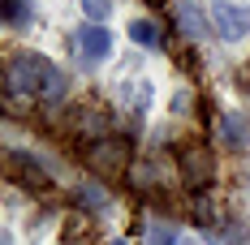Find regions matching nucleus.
<instances>
[{
	"mask_svg": "<svg viewBox=\"0 0 250 245\" xmlns=\"http://www.w3.org/2000/svg\"><path fill=\"white\" fill-rule=\"evenodd\" d=\"M82 13L91 18V26H104L112 18V0H82Z\"/></svg>",
	"mask_w": 250,
	"mask_h": 245,
	"instance_id": "obj_10",
	"label": "nucleus"
},
{
	"mask_svg": "<svg viewBox=\"0 0 250 245\" xmlns=\"http://www.w3.org/2000/svg\"><path fill=\"white\" fill-rule=\"evenodd\" d=\"M121 99L129 103V108L147 112V108H151V82H143V77H138V82H125V86H121Z\"/></svg>",
	"mask_w": 250,
	"mask_h": 245,
	"instance_id": "obj_8",
	"label": "nucleus"
},
{
	"mask_svg": "<svg viewBox=\"0 0 250 245\" xmlns=\"http://www.w3.org/2000/svg\"><path fill=\"white\" fill-rule=\"evenodd\" d=\"M9 164H13V172H22L26 181H30V185H35V189H48L52 181H48V172L39 168V164H35V159H26L22 151H9Z\"/></svg>",
	"mask_w": 250,
	"mask_h": 245,
	"instance_id": "obj_6",
	"label": "nucleus"
},
{
	"mask_svg": "<svg viewBox=\"0 0 250 245\" xmlns=\"http://www.w3.org/2000/svg\"><path fill=\"white\" fill-rule=\"evenodd\" d=\"M129 39L138 48H160V26L151 22V18H138V22H129Z\"/></svg>",
	"mask_w": 250,
	"mask_h": 245,
	"instance_id": "obj_7",
	"label": "nucleus"
},
{
	"mask_svg": "<svg viewBox=\"0 0 250 245\" xmlns=\"http://www.w3.org/2000/svg\"><path fill=\"white\" fill-rule=\"evenodd\" d=\"M112 245H125V241H112Z\"/></svg>",
	"mask_w": 250,
	"mask_h": 245,
	"instance_id": "obj_15",
	"label": "nucleus"
},
{
	"mask_svg": "<svg viewBox=\"0 0 250 245\" xmlns=\"http://www.w3.org/2000/svg\"><path fill=\"white\" fill-rule=\"evenodd\" d=\"M86 159H91V168L100 176H121L125 164H129V142L125 138H104V142H95L86 151Z\"/></svg>",
	"mask_w": 250,
	"mask_h": 245,
	"instance_id": "obj_3",
	"label": "nucleus"
},
{
	"mask_svg": "<svg viewBox=\"0 0 250 245\" xmlns=\"http://www.w3.org/2000/svg\"><path fill=\"white\" fill-rule=\"evenodd\" d=\"M181 172H186V185H207L211 164H207V155H203L199 147H186L181 151Z\"/></svg>",
	"mask_w": 250,
	"mask_h": 245,
	"instance_id": "obj_5",
	"label": "nucleus"
},
{
	"mask_svg": "<svg viewBox=\"0 0 250 245\" xmlns=\"http://www.w3.org/2000/svg\"><path fill=\"white\" fill-rule=\"evenodd\" d=\"M151 245H194V237H186V232H164V228H151Z\"/></svg>",
	"mask_w": 250,
	"mask_h": 245,
	"instance_id": "obj_12",
	"label": "nucleus"
},
{
	"mask_svg": "<svg viewBox=\"0 0 250 245\" xmlns=\"http://www.w3.org/2000/svg\"><path fill=\"white\" fill-rule=\"evenodd\" d=\"M78 43H82V56H86L91 65H104V60L112 56V35H108V26H82V30H78Z\"/></svg>",
	"mask_w": 250,
	"mask_h": 245,
	"instance_id": "obj_4",
	"label": "nucleus"
},
{
	"mask_svg": "<svg viewBox=\"0 0 250 245\" xmlns=\"http://www.w3.org/2000/svg\"><path fill=\"white\" fill-rule=\"evenodd\" d=\"M211 22H216V35L225 43H242L250 35V4H233V0H220L211 9Z\"/></svg>",
	"mask_w": 250,
	"mask_h": 245,
	"instance_id": "obj_2",
	"label": "nucleus"
},
{
	"mask_svg": "<svg viewBox=\"0 0 250 245\" xmlns=\"http://www.w3.org/2000/svg\"><path fill=\"white\" fill-rule=\"evenodd\" d=\"M4 95L9 99H43V103H61L69 95V77L61 74L43 56H13L4 65Z\"/></svg>",
	"mask_w": 250,
	"mask_h": 245,
	"instance_id": "obj_1",
	"label": "nucleus"
},
{
	"mask_svg": "<svg viewBox=\"0 0 250 245\" xmlns=\"http://www.w3.org/2000/svg\"><path fill=\"white\" fill-rule=\"evenodd\" d=\"M177 22H181V30H186L190 39H203V35H207V22L199 18L194 4H181V9H177Z\"/></svg>",
	"mask_w": 250,
	"mask_h": 245,
	"instance_id": "obj_9",
	"label": "nucleus"
},
{
	"mask_svg": "<svg viewBox=\"0 0 250 245\" xmlns=\"http://www.w3.org/2000/svg\"><path fill=\"white\" fill-rule=\"evenodd\" d=\"M4 22L9 26L30 22V0H4Z\"/></svg>",
	"mask_w": 250,
	"mask_h": 245,
	"instance_id": "obj_11",
	"label": "nucleus"
},
{
	"mask_svg": "<svg viewBox=\"0 0 250 245\" xmlns=\"http://www.w3.org/2000/svg\"><path fill=\"white\" fill-rule=\"evenodd\" d=\"M82 202H86V207H91V211H100V207H108V194H104L100 185H95V181H91V185H82Z\"/></svg>",
	"mask_w": 250,
	"mask_h": 245,
	"instance_id": "obj_14",
	"label": "nucleus"
},
{
	"mask_svg": "<svg viewBox=\"0 0 250 245\" xmlns=\"http://www.w3.org/2000/svg\"><path fill=\"white\" fill-rule=\"evenodd\" d=\"M225 142H229V147H242V142H246V125L237 121V116H229V121H225Z\"/></svg>",
	"mask_w": 250,
	"mask_h": 245,
	"instance_id": "obj_13",
	"label": "nucleus"
}]
</instances>
